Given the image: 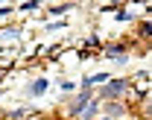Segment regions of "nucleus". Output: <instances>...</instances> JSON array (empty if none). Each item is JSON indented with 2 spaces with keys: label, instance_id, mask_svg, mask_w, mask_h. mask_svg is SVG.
I'll list each match as a JSON object with an SVG mask.
<instances>
[{
  "label": "nucleus",
  "instance_id": "nucleus-10",
  "mask_svg": "<svg viewBox=\"0 0 152 120\" xmlns=\"http://www.w3.org/2000/svg\"><path fill=\"white\" fill-rule=\"evenodd\" d=\"M140 35H152V23H140Z\"/></svg>",
  "mask_w": 152,
  "mask_h": 120
},
{
  "label": "nucleus",
  "instance_id": "nucleus-6",
  "mask_svg": "<svg viewBox=\"0 0 152 120\" xmlns=\"http://www.w3.org/2000/svg\"><path fill=\"white\" fill-rule=\"evenodd\" d=\"M123 53H126V44H111V47L105 50L108 59H120V61H123Z\"/></svg>",
  "mask_w": 152,
  "mask_h": 120
},
{
  "label": "nucleus",
  "instance_id": "nucleus-8",
  "mask_svg": "<svg viewBox=\"0 0 152 120\" xmlns=\"http://www.w3.org/2000/svg\"><path fill=\"white\" fill-rule=\"evenodd\" d=\"M67 9H73V6H70V3H64V6H53V9H50V15H64Z\"/></svg>",
  "mask_w": 152,
  "mask_h": 120
},
{
  "label": "nucleus",
  "instance_id": "nucleus-7",
  "mask_svg": "<svg viewBox=\"0 0 152 120\" xmlns=\"http://www.w3.org/2000/svg\"><path fill=\"white\" fill-rule=\"evenodd\" d=\"M0 38H9V41H15V38H18V29H0Z\"/></svg>",
  "mask_w": 152,
  "mask_h": 120
},
{
  "label": "nucleus",
  "instance_id": "nucleus-9",
  "mask_svg": "<svg viewBox=\"0 0 152 120\" xmlns=\"http://www.w3.org/2000/svg\"><path fill=\"white\" fill-rule=\"evenodd\" d=\"M20 9H23V12H35L38 3H35V0H32V3H20Z\"/></svg>",
  "mask_w": 152,
  "mask_h": 120
},
{
  "label": "nucleus",
  "instance_id": "nucleus-13",
  "mask_svg": "<svg viewBox=\"0 0 152 120\" xmlns=\"http://www.w3.org/2000/svg\"><path fill=\"white\" fill-rule=\"evenodd\" d=\"M35 120H44V117H35Z\"/></svg>",
  "mask_w": 152,
  "mask_h": 120
},
{
  "label": "nucleus",
  "instance_id": "nucleus-11",
  "mask_svg": "<svg viewBox=\"0 0 152 120\" xmlns=\"http://www.w3.org/2000/svg\"><path fill=\"white\" fill-rule=\"evenodd\" d=\"M6 12H12V9L9 6H0V15H6Z\"/></svg>",
  "mask_w": 152,
  "mask_h": 120
},
{
  "label": "nucleus",
  "instance_id": "nucleus-4",
  "mask_svg": "<svg viewBox=\"0 0 152 120\" xmlns=\"http://www.w3.org/2000/svg\"><path fill=\"white\" fill-rule=\"evenodd\" d=\"M47 88H50V82H47V79H35V82L26 85V94H29V97H41Z\"/></svg>",
  "mask_w": 152,
  "mask_h": 120
},
{
  "label": "nucleus",
  "instance_id": "nucleus-5",
  "mask_svg": "<svg viewBox=\"0 0 152 120\" xmlns=\"http://www.w3.org/2000/svg\"><path fill=\"white\" fill-rule=\"evenodd\" d=\"M105 114H108V120L120 117V114H126V105H120V102H105Z\"/></svg>",
  "mask_w": 152,
  "mask_h": 120
},
{
  "label": "nucleus",
  "instance_id": "nucleus-2",
  "mask_svg": "<svg viewBox=\"0 0 152 120\" xmlns=\"http://www.w3.org/2000/svg\"><path fill=\"white\" fill-rule=\"evenodd\" d=\"M91 97H94L91 91H79V97H76V100H70V105H67V114H70V117H79V114H82V108L88 105V100H91Z\"/></svg>",
  "mask_w": 152,
  "mask_h": 120
},
{
  "label": "nucleus",
  "instance_id": "nucleus-1",
  "mask_svg": "<svg viewBox=\"0 0 152 120\" xmlns=\"http://www.w3.org/2000/svg\"><path fill=\"white\" fill-rule=\"evenodd\" d=\"M129 91V79H108L102 88H99V97L96 100H117Z\"/></svg>",
  "mask_w": 152,
  "mask_h": 120
},
{
  "label": "nucleus",
  "instance_id": "nucleus-3",
  "mask_svg": "<svg viewBox=\"0 0 152 120\" xmlns=\"http://www.w3.org/2000/svg\"><path fill=\"white\" fill-rule=\"evenodd\" d=\"M99 105H102V100H96V97H91V100H88V105L82 108V114H79V120H91V117H96Z\"/></svg>",
  "mask_w": 152,
  "mask_h": 120
},
{
  "label": "nucleus",
  "instance_id": "nucleus-12",
  "mask_svg": "<svg viewBox=\"0 0 152 120\" xmlns=\"http://www.w3.org/2000/svg\"><path fill=\"white\" fill-rule=\"evenodd\" d=\"M99 120H108V117H99Z\"/></svg>",
  "mask_w": 152,
  "mask_h": 120
}]
</instances>
